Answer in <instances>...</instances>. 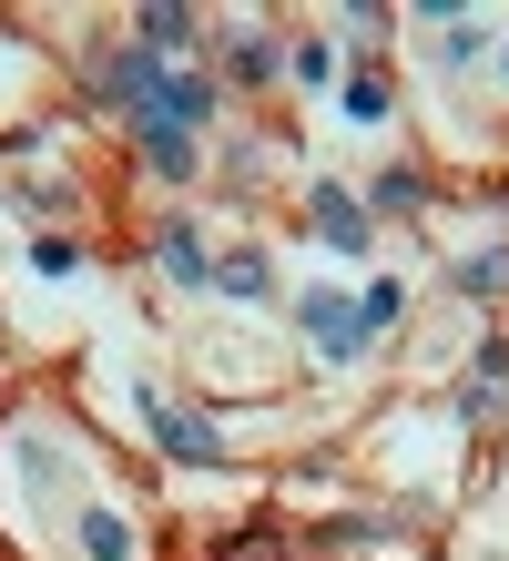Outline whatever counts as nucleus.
Here are the masks:
<instances>
[{
	"label": "nucleus",
	"instance_id": "f257e3e1",
	"mask_svg": "<svg viewBox=\"0 0 509 561\" xmlns=\"http://www.w3.org/2000/svg\"><path fill=\"white\" fill-rule=\"evenodd\" d=\"M215 103H224V92L204 82V72H163V92H153L143 123H174V134H194V123H215Z\"/></svg>",
	"mask_w": 509,
	"mask_h": 561
},
{
	"label": "nucleus",
	"instance_id": "f03ea898",
	"mask_svg": "<svg viewBox=\"0 0 509 561\" xmlns=\"http://www.w3.org/2000/svg\"><path fill=\"white\" fill-rule=\"evenodd\" d=\"M305 327H316V347L326 357H357L367 337H357V307H347V296H326V286H305V307H296Z\"/></svg>",
	"mask_w": 509,
	"mask_h": 561
},
{
	"label": "nucleus",
	"instance_id": "7ed1b4c3",
	"mask_svg": "<svg viewBox=\"0 0 509 561\" xmlns=\"http://www.w3.org/2000/svg\"><path fill=\"white\" fill-rule=\"evenodd\" d=\"M132 42H143L153 61H174V51H194V11H174V0H153V11L132 21Z\"/></svg>",
	"mask_w": 509,
	"mask_h": 561
},
{
	"label": "nucleus",
	"instance_id": "20e7f679",
	"mask_svg": "<svg viewBox=\"0 0 509 561\" xmlns=\"http://www.w3.org/2000/svg\"><path fill=\"white\" fill-rule=\"evenodd\" d=\"M143 419H153V439L174 449V459H215V428H204V419H184V409H163V399H143Z\"/></svg>",
	"mask_w": 509,
	"mask_h": 561
},
{
	"label": "nucleus",
	"instance_id": "39448f33",
	"mask_svg": "<svg viewBox=\"0 0 509 561\" xmlns=\"http://www.w3.org/2000/svg\"><path fill=\"white\" fill-rule=\"evenodd\" d=\"M72 541H82V561H132V520L123 511H82Z\"/></svg>",
	"mask_w": 509,
	"mask_h": 561
},
{
	"label": "nucleus",
	"instance_id": "423d86ee",
	"mask_svg": "<svg viewBox=\"0 0 509 561\" xmlns=\"http://www.w3.org/2000/svg\"><path fill=\"white\" fill-rule=\"evenodd\" d=\"M438 21V61H449V72H468V61L489 51V21H468V11H428Z\"/></svg>",
	"mask_w": 509,
	"mask_h": 561
},
{
	"label": "nucleus",
	"instance_id": "0eeeda50",
	"mask_svg": "<svg viewBox=\"0 0 509 561\" xmlns=\"http://www.w3.org/2000/svg\"><path fill=\"white\" fill-rule=\"evenodd\" d=\"M132 134H143V163H153L163 184H184V174H194V134H174V123H132Z\"/></svg>",
	"mask_w": 509,
	"mask_h": 561
},
{
	"label": "nucleus",
	"instance_id": "6e6552de",
	"mask_svg": "<svg viewBox=\"0 0 509 561\" xmlns=\"http://www.w3.org/2000/svg\"><path fill=\"white\" fill-rule=\"evenodd\" d=\"M224 72H234V82H276V72H286V51L265 42V31H234V42H224Z\"/></svg>",
	"mask_w": 509,
	"mask_h": 561
},
{
	"label": "nucleus",
	"instance_id": "1a4fd4ad",
	"mask_svg": "<svg viewBox=\"0 0 509 561\" xmlns=\"http://www.w3.org/2000/svg\"><path fill=\"white\" fill-rule=\"evenodd\" d=\"M163 266H174V286H215V266H204L194 225H163Z\"/></svg>",
	"mask_w": 509,
	"mask_h": 561
},
{
	"label": "nucleus",
	"instance_id": "9d476101",
	"mask_svg": "<svg viewBox=\"0 0 509 561\" xmlns=\"http://www.w3.org/2000/svg\"><path fill=\"white\" fill-rule=\"evenodd\" d=\"M397 307H407V286H397V276H378V286L357 296V337H387V327H397Z\"/></svg>",
	"mask_w": 509,
	"mask_h": 561
},
{
	"label": "nucleus",
	"instance_id": "9b49d317",
	"mask_svg": "<svg viewBox=\"0 0 509 561\" xmlns=\"http://www.w3.org/2000/svg\"><path fill=\"white\" fill-rule=\"evenodd\" d=\"M449 286H459V296H479V307H489V296H509V255H499V245H489V255H468V266H459Z\"/></svg>",
	"mask_w": 509,
	"mask_h": 561
},
{
	"label": "nucleus",
	"instance_id": "f8f14e48",
	"mask_svg": "<svg viewBox=\"0 0 509 561\" xmlns=\"http://www.w3.org/2000/svg\"><path fill=\"white\" fill-rule=\"evenodd\" d=\"M316 225H326V236H336V245H347V255L367 245V215H357V205H347V194H336V184L316 194Z\"/></svg>",
	"mask_w": 509,
	"mask_h": 561
},
{
	"label": "nucleus",
	"instance_id": "ddd939ff",
	"mask_svg": "<svg viewBox=\"0 0 509 561\" xmlns=\"http://www.w3.org/2000/svg\"><path fill=\"white\" fill-rule=\"evenodd\" d=\"M378 205H387V215H418V205H428V184L397 163V174H378Z\"/></svg>",
	"mask_w": 509,
	"mask_h": 561
},
{
	"label": "nucleus",
	"instance_id": "4468645a",
	"mask_svg": "<svg viewBox=\"0 0 509 561\" xmlns=\"http://www.w3.org/2000/svg\"><path fill=\"white\" fill-rule=\"evenodd\" d=\"M347 123H387V82H378V72L347 82Z\"/></svg>",
	"mask_w": 509,
	"mask_h": 561
},
{
	"label": "nucleus",
	"instance_id": "2eb2a0df",
	"mask_svg": "<svg viewBox=\"0 0 509 561\" xmlns=\"http://www.w3.org/2000/svg\"><path fill=\"white\" fill-rule=\"evenodd\" d=\"M31 266H42V276H82V245L72 236H42V245H31Z\"/></svg>",
	"mask_w": 509,
	"mask_h": 561
},
{
	"label": "nucleus",
	"instance_id": "dca6fc26",
	"mask_svg": "<svg viewBox=\"0 0 509 561\" xmlns=\"http://www.w3.org/2000/svg\"><path fill=\"white\" fill-rule=\"evenodd\" d=\"M215 286H234V296H265V255H224V266H215Z\"/></svg>",
	"mask_w": 509,
	"mask_h": 561
},
{
	"label": "nucleus",
	"instance_id": "f3484780",
	"mask_svg": "<svg viewBox=\"0 0 509 561\" xmlns=\"http://www.w3.org/2000/svg\"><path fill=\"white\" fill-rule=\"evenodd\" d=\"M499 61H509V42H499Z\"/></svg>",
	"mask_w": 509,
	"mask_h": 561
}]
</instances>
